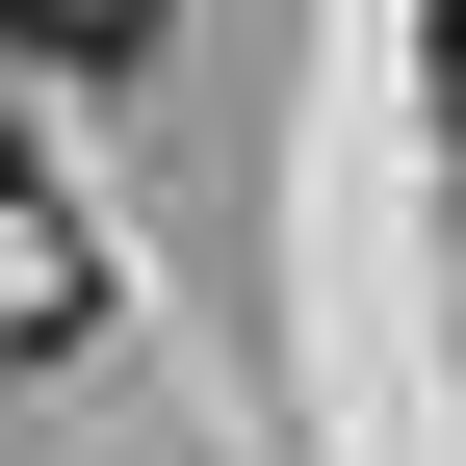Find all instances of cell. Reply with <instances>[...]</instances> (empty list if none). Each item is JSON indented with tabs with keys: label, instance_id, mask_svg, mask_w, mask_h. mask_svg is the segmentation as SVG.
<instances>
[{
	"label": "cell",
	"instance_id": "1",
	"mask_svg": "<svg viewBox=\"0 0 466 466\" xmlns=\"http://www.w3.org/2000/svg\"><path fill=\"white\" fill-rule=\"evenodd\" d=\"M156 26H182V0H0V52H26V78H130Z\"/></svg>",
	"mask_w": 466,
	"mask_h": 466
},
{
	"label": "cell",
	"instance_id": "2",
	"mask_svg": "<svg viewBox=\"0 0 466 466\" xmlns=\"http://www.w3.org/2000/svg\"><path fill=\"white\" fill-rule=\"evenodd\" d=\"M415 78H441V130H466V0H441V52H415Z\"/></svg>",
	"mask_w": 466,
	"mask_h": 466
}]
</instances>
